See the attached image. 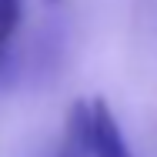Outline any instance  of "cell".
<instances>
[{
  "mask_svg": "<svg viewBox=\"0 0 157 157\" xmlns=\"http://www.w3.org/2000/svg\"><path fill=\"white\" fill-rule=\"evenodd\" d=\"M90 147H94V157H134L107 100L90 104Z\"/></svg>",
  "mask_w": 157,
  "mask_h": 157,
  "instance_id": "cell-1",
  "label": "cell"
},
{
  "mask_svg": "<svg viewBox=\"0 0 157 157\" xmlns=\"http://www.w3.org/2000/svg\"><path fill=\"white\" fill-rule=\"evenodd\" d=\"M17 27H20V0H0V60L7 57Z\"/></svg>",
  "mask_w": 157,
  "mask_h": 157,
  "instance_id": "cell-2",
  "label": "cell"
}]
</instances>
